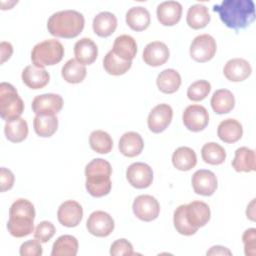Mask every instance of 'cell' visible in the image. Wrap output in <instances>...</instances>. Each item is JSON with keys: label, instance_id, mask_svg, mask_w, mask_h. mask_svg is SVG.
<instances>
[{"label": "cell", "instance_id": "cell-1", "mask_svg": "<svg viewBox=\"0 0 256 256\" xmlns=\"http://www.w3.org/2000/svg\"><path fill=\"white\" fill-rule=\"evenodd\" d=\"M221 21L230 29L238 31L249 26L255 19V5L252 0H223L213 6Z\"/></svg>", "mask_w": 256, "mask_h": 256}, {"label": "cell", "instance_id": "cell-2", "mask_svg": "<svg viewBox=\"0 0 256 256\" xmlns=\"http://www.w3.org/2000/svg\"><path fill=\"white\" fill-rule=\"evenodd\" d=\"M34 219L35 208L32 202L19 198L12 203L9 209L8 232L16 238L28 236L34 231Z\"/></svg>", "mask_w": 256, "mask_h": 256}, {"label": "cell", "instance_id": "cell-3", "mask_svg": "<svg viewBox=\"0 0 256 256\" xmlns=\"http://www.w3.org/2000/svg\"><path fill=\"white\" fill-rule=\"evenodd\" d=\"M111 174L112 167L107 160L102 158L91 160L85 167V186L88 193L97 198L107 195L112 187Z\"/></svg>", "mask_w": 256, "mask_h": 256}, {"label": "cell", "instance_id": "cell-4", "mask_svg": "<svg viewBox=\"0 0 256 256\" xmlns=\"http://www.w3.org/2000/svg\"><path fill=\"white\" fill-rule=\"evenodd\" d=\"M85 24L82 13L68 9L53 13L47 21L49 33L59 38H74L78 36Z\"/></svg>", "mask_w": 256, "mask_h": 256}, {"label": "cell", "instance_id": "cell-5", "mask_svg": "<svg viewBox=\"0 0 256 256\" xmlns=\"http://www.w3.org/2000/svg\"><path fill=\"white\" fill-rule=\"evenodd\" d=\"M64 56V47L56 39H47L37 43L31 51L33 65L44 68L59 63Z\"/></svg>", "mask_w": 256, "mask_h": 256}, {"label": "cell", "instance_id": "cell-6", "mask_svg": "<svg viewBox=\"0 0 256 256\" xmlns=\"http://www.w3.org/2000/svg\"><path fill=\"white\" fill-rule=\"evenodd\" d=\"M24 111V102L16 88L7 82L0 84V115L6 122L20 118Z\"/></svg>", "mask_w": 256, "mask_h": 256}, {"label": "cell", "instance_id": "cell-7", "mask_svg": "<svg viewBox=\"0 0 256 256\" xmlns=\"http://www.w3.org/2000/svg\"><path fill=\"white\" fill-rule=\"evenodd\" d=\"M217 50L215 39L210 34L196 36L190 45V56L196 62H207L211 60Z\"/></svg>", "mask_w": 256, "mask_h": 256}, {"label": "cell", "instance_id": "cell-8", "mask_svg": "<svg viewBox=\"0 0 256 256\" xmlns=\"http://www.w3.org/2000/svg\"><path fill=\"white\" fill-rule=\"evenodd\" d=\"M114 220L105 211L97 210L90 214L86 222L88 232L96 237H107L114 230Z\"/></svg>", "mask_w": 256, "mask_h": 256}, {"label": "cell", "instance_id": "cell-9", "mask_svg": "<svg viewBox=\"0 0 256 256\" xmlns=\"http://www.w3.org/2000/svg\"><path fill=\"white\" fill-rule=\"evenodd\" d=\"M135 216L145 222L155 220L160 213V204L157 199L151 195H139L135 198L132 205Z\"/></svg>", "mask_w": 256, "mask_h": 256}, {"label": "cell", "instance_id": "cell-10", "mask_svg": "<svg viewBox=\"0 0 256 256\" xmlns=\"http://www.w3.org/2000/svg\"><path fill=\"white\" fill-rule=\"evenodd\" d=\"M182 120L185 127L193 132H199L206 128L209 123V114L202 105H189L185 108Z\"/></svg>", "mask_w": 256, "mask_h": 256}, {"label": "cell", "instance_id": "cell-11", "mask_svg": "<svg viewBox=\"0 0 256 256\" xmlns=\"http://www.w3.org/2000/svg\"><path fill=\"white\" fill-rule=\"evenodd\" d=\"M128 182L137 189L149 187L153 181L152 168L143 162H135L128 166L126 170Z\"/></svg>", "mask_w": 256, "mask_h": 256}, {"label": "cell", "instance_id": "cell-12", "mask_svg": "<svg viewBox=\"0 0 256 256\" xmlns=\"http://www.w3.org/2000/svg\"><path fill=\"white\" fill-rule=\"evenodd\" d=\"M173 110L170 105L161 103L156 105L149 113L147 124L150 131L153 133L163 132L171 123Z\"/></svg>", "mask_w": 256, "mask_h": 256}, {"label": "cell", "instance_id": "cell-13", "mask_svg": "<svg viewBox=\"0 0 256 256\" xmlns=\"http://www.w3.org/2000/svg\"><path fill=\"white\" fill-rule=\"evenodd\" d=\"M31 107L36 115L57 114L63 107V98L55 93L37 95L34 97Z\"/></svg>", "mask_w": 256, "mask_h": 256}, {"label": "cell", "instance_id": "cell-14", "mask_svg": "<svg viewBox=\"0 0 256 256\" xmlns=\"http://www.w3.org/2000/svg\"><path fill=\"white\" fill-rule=\"evenodd\" d=\"M57 218L65 227H76L83 218V208L77 201L67 200L59 206Z\"/></svg>", "mask_w": 256, "mask_h": 256}, {"label": "cell", "instance_id": "cell-15", "mask_svg": "<svg viewBox=\"0 0 256 256\" xmlns=\"http://www.w3.org/2000/svg\"><path fill=\"white\" fill-rule=\"evenodd\" d=\"M191 183L194 192L203 196H211L217 189L216 175L206 169L197 170L192 175Z\"/></svg>", "mask_w": 256, "mask_h": 256}, {"label": "cell", "instance_id": "cell-16", "mask_svg": "<svg viewBox=\"0 0 256 256\" xmlns=\"http://www.w3.org/2000/svg\"><path fill=\"white\" fill-rule=\"evenodd\" d=\"M169 55V49L164 42L153 41L145 46L142 57L147 65L157 67L163 65L168 60Z\"/></svg>", "mask_w": 256, "mask_h": 256}, {"label": "cell", "instance_id": "cell-17", "mask_svg": "<svg viewBox=\"0 0 256 256\" xmlns=\"http://www.w3.org/2000/svg\"><path fill=\"white\" fill-rule=\"evenodd\" d=\"M185 211L188 222L196 229L205 226L210 220V208L203 201H192L186 204Z\"/></svg>", "mask_w": 256, "mask_h": 256}, {"label": "cell", "instance_id": "cell-18", "mask_svg": "<svg viewBox=\"0 0 256 256\" xmlns=\"http://www.w3.org/2000/svg\"><path fill=\"white\" fill-rule=\"evenodd\" d=\"M250 63L243 58H233L226 62L223 68L224 76L232 82H240L251 75Z\"/></svg>", "mask_w": 256, "mask_h": 256}, {"label": "cell", "instance_id": "cell-19", "mask_svg": "<svg viewBox=\"0 0 256 256\" xmlns=\"http://www.w3.org/2000/svg\"><path fill=\"white\" fill-rule=\"evenodd\" d=\"M158 21L164 26H173L177 24L182 15V5L178 1L161 2L156 9Z\"/></svg>", "mask_w": 256, "mask_h": 256}, {"label": "cell", "instance_id": "cell-20", "mask_svg": "<svg viewBox=\"0 0 256 256\" xmlns=\"http://www.w3.org/2000/svg\"><path fill=\"white\" fill-rule=\"evenodd\" d=\"M22 81L30 89H41L45 87L50 79L49 73L41 67L28 65L22 71Z\"/></svg>", "mask_w": 256, "mask_h": 256}, {"label": "cell", "instance_id": "cell-21", "mask_svg": "<svg viewBox=\"0 0 256 256\" xmlns=\"http://www.w3.org/2000/svg\"><path fill=\"white\" fill-rule=\"evenodd\" d=\"M74 55L75 59L81 64L90 65L98 56V47L92 39L84 37L75 43Z\"/></svg>", "mask_w": 256, "mask_h": 256}, {"label": "cell", "instance_id": "cell-22", "mask_svg": "<svg viewBox=\"0 0 256 256\" xmlns=\"http://www.w3.org/2000/svg\"><path fill=\"white\" fill-rule=\"evenodd\" d=\"M118 148L124 156L135 157L142 152L144 148V141L139 133L129 131L121 136Z\"/></svg>", "mask_w": 256, "mask_h": 256}, {"label": "cell", "instance_id": "cell-23", "mask_svg": "<svg viewBox=\"0 0 256 256\" xmlns=\"http://www.w3.org/2000/svg\"><path fill=\"white\" fill-rule=\"evenodd\" d=\"M243 128L236 119L228 118L221 121L217 128V135L225 143H235L241 139Z\"/></svg>", "mask_w": 256, "mask_h": 256}, {"label": "cell", "instance_id": "cell-24", "mask_svg": "<svg viewBox=\"0 0 256 256\" xmlns=\"http://www.w3.org/2000/svg\"><path fill=\"white\" fill-rule=\"evenodd\" d=\"M111 50L119 58L126 61H132L137 53V44L132 36L123 34L115 38Z\"/></svg>", "mask_w": 256, "mask_h": 256}, {"label": "cell", "instance_id": "cell-25", "mask_svg": "<svg viewBox=\"0 0 256 256\" xmlns=\"http://www.w3.org/2000/svg\"><path fill=\"white\" fill-rule=\"evenodd\" d=\"M92 27L98 36L108 37L116 30L117 18L109 11L100 12L93 18Z\"/></svg>", "mask_w": 256, "mask_h": 256}, {"label": "cell", "instance_id": "cell-26", "mask_svg": "<svg viewBox=\"0 0 256 256\" xmlns=\"http://www.w3.org/2000/svg\"><path fill=\"white\" fill-rule=\"evenodd\" d=\"M150 13L143 6H134L126 12V23L134 31H143L150 25Z\"/></svg>", "mask_w": 256, "mask_h": 256}, {"label": "cell", "instance_id": "cell-27", "mask_svg": "<svg viewBox=\"0 0 256 256\" xmlns=\"http://www.w3.org/2000/svg\"><path fill=\"white\" fill-rule=\"evenodd\" d=\"M232 167L237 172H251L256 170L255 151L248 147H240L235 151Z\"/></svg>", "mask_w": 256, "mask_h": 256}, {"label": "cell", "instance_id": "cell-28", "mask_svg": "<svg viewBox=\"0 0 256 256\" xmlns=\"http://www.w3.org/2000/svg\"><path fill=\"white\" fill-rule=\"evenodd\" d=\"M211 107L217 114L229 113L235 106V97L228 89H218L211 97Z\"/></svg>", "mask_w": 256, "mask_h": 256}, {"label": "cell", "instance_id": "cell-29", "mask_svg": "<svg viewBox=\"0 0 256 256\" xmlns=\"http://www.w3.org/2000/svg\"><path fill=\"white\" fill-rule=\"evenodd\" d=\"M156 84L161 92L172 94L179 89L181 85V76L175 69H165L158 74Z\"/></svg>", "mask_w": 256, "mask_h": 256}, {"label": "cell", "instance_id": "cell-30", "mask_svg": "<svg viewBox=\"0 0 256 256\" xmlns=\"http://www.w3.org/2000/svg\"><path fill=\"white\" fill-rule=\"evenodd\" d=\"M173 166L181 171H189L195 167L197 163V156L195 151L186 146L177 148L172 155Z\"/></svg>", "mask_w": 256, "mask_h": 256}, {"label": "cell", "instance_id": "cell-31", "mask_svg": "<svg viewBox=\"0 0 256 256\" xmlns=\"http://www.w3.org/2000/svg\"><path fill=\"white\" fill-rule=\"evenodd\" d=\"M36 134L40 137H51L58 128L56 114H37L33 120Z\"/></svg>", "mask_w": 256, "mask_h": 256}, {"label": "cell", "instance_id": "cell-32", "mask_svg": "<svg viewBox=\"0 0 256 256\" xmlns=\"http://www.w3.org/2000/svg\"><path fill=\"white\" fill-rule=\"evenodd\" d=\"M186 21L192 29H202L210 22V14L208 8L203 4L197 3L189 7L187 11Z\"/></svg>", "mask_w": 256, "mask_h": 256}, {"label": "cell", "instance_id": "cell-33", "mask_svg": "<svg viewBox=\"0 0 256 256\" xmlns=\"http://www.w3.org/2000/svg\"><path fill=\"white\" fill-rule=\"evenodd\" d=\"M87 74L85 65L78 62L76 59H69L61 69V75L63 79L72 84L82 82Z\"/></svg>", "mask_w": 256, "mask_h": 256}, {"label": "cell", "instance_id": "cell-34", "mask_svg": "<svg viewBox=\"0 0 256 256\" xmlns=\"http://www.w3.org/2000/svg\"><path fill=\"white\" fill-rule=\"evenodd\" d=\"M78 252V240L72 235H61L53 243L52 256H75Z\"/></svg>", "mask_w": 256, "mask_h": 256}, {"label": "cell", "instance_id": "cell-35", "mask_svg": "<svg viewBox=\"0 0 256 256\" xmlns=\"http://www.w3.org/2000/svg\"><path fill=\"white\" fill-rule=\"evenodd\" d=\"M4 133L9 141L13 143L22 142L28 135V124L26 120L21 117L13 121L6 122L4 126Z\"/></svg>", "mask_w": 256, "mask_h": 256}, {"label": "cell", "instance_id": "cell-36", "mask_svg": "<svg viewBox=\"0 0 256 256\" xmlns=\"http://www.w3.org/2000/svg\"><path fill=\"white\" fill-rule=\"evenodd\" d=\"M103 66L108 74L119 76L125 74L131 68L132 61L123 60L110 50L103 59Z\"/></svg>", "mask_w": 256, "mask_h": 256}, {"label": "cell", "instance_id": "cell-37", "mask_svg": "<svg viewBox=\"0 0 256 256\" xmlns=\"http://www.w3.org/2000/svg\"><path fill=\"white\" fill-rule=\"evenodd\" d=\"M201 156L205 163L211 165L222 164L226 159L225 149L215 142H208L201 149Z\"/></svg>", "mask_w": 256, "mask_h": 256}, {"label": "cell", "instance_id": "cell-38", "mask_svg": "<svg viewBox=\"0 0 256 256\" xmlns=\"http://www.w3.org/2000/svg\"><path fill=\"white\" fill-rule=\"evenodd\" d=\"M90 147L97 153L107 154L113 148L111 136L103 130H94L89 136Z\"/></svg>", "mask_w": 256, "mask_h": 256}, {"label": "cell", "instance_id": "cell-39", "mask_svg": "<svg viewBox=\"0 0 256 256\" xmlns=\"http://www.w3.org/2000/svg\"><path fill=\"white\" fill-rule=\"evenodd\" d=\"M186 204H182L178 206L173 215V224L176 231L185 236H191L197 232L198 229L194 228L189 222L186 217Z\"/></svg>", "mask_w": 256, "mask_h": 256}, {"label": "cell", "instance_id": "cell-40", "mask_svg": "<svg viewBox=\"0 0 256 256\" xmlns=\"http://www.w3.org/2000/svg\"><path fill=\"white\" fill-rule=\"evenodd\" d=\"M211 90V84L207 80H197L187 89V96L192 101H201L205 99Z\"/></svg>", "mask_w": 256, "mask_h": 256}, {"label": "cell", "instance_id": "cell-41", "mask_svg": "<svg viewBox=\"0 0 256 256\" xmlns=\"http://www.w3.org/2000/svg\"><path fill=\"white\" fill-rule=\"evenodd\" d=\"M56 228L50 221H41L34 230V238L41 243L48 242L55 234Z\"/></svg>", "mask_w": 256, "mask_h": 256}, {"label": "cell", "instance_id": "cell-42", "mask_svg": "<svg viewBox=\"0 0 256 256\" xmlns=\"http://www.w3.org/2000/svg\"><path fill=\"white\" fill-rule=\"evenodd\" d=\"M134 254L135 253L133 252L132 244L124 238L115 240L110 247V255L112 256H122V255L130 256Z\"/></svg>", "mask_w": 256, "mask_h": 256}, {"label": "cell", "instance_id": "cell-43", "mask_svg": "<svg viewBox=\"0 0 256 256\" xmlns=\"http://www.w3.org/2000/svg\"><path fill=\"white\" fill-rule=\"evenodd\" d=\"M244 252L246 256H255L256 254V229L249 228L242 235Z\"/></svg>", "mask_w": 256, "mask_h": 256}, {"label": "cell", "instance_id": "cell-44", "mask_svg": "<svg viewBox=\"0 0 256 256\" xmlns=\"http://www.w3.org/2000/svg\"><path fill=\"white\" fill-rule=\"evenodd\" d=\"M19 253L21 256H40L43 253L41 242L37 239H31L20 246Z\"/></svg>", "mask_w": 256, "mask_h": 256}, {"label": "cell", "instance_id": "cell-45", "mask_svg": "<svg viewBox=\"0 0 256 256\" xmlns=\"http://www.w3.org/2000/svg\"><path fill=\"white\" fill-rule=\"evenodd\" d=\"M14 174L11 170L1 167L0 168V183H1V192L10 190L14 184Z\"/></svg>", "mask_w": 256, "mask_h": 256}, {"label": "cell", "instance_id": "cell-46", "mask_svg": "<svg viewBox=\"0 0 256 256\" xmlns=\"http://www.w3.org/2000/svg\"><path fill=\"white\" fill-rule=\"evenodd\" d=\"M0 51H1V64L7 61L13 54V46L11 43L2 41L0 43Z\"/></svg>", "mask_w": 256, "mask_h": 256}, {"label": "cell", "instance_id": "cell-47", "mask_svg": "<svg viewBox=\"0 0 256 256\" xmlns=\"http://www.w3.org/2000/svg\"><path fill=\"white\" fill-rule=\"evenodd\" d=\"M207 255H232V252L226 247L216 245V246H212L207 251Z\"/></svg>", "mask_w": 256, "mask_h": 256}, {"label": "cell", "instance_id": "cell-48", "mask_svg": "<svg viewBox=\"0 0 256 256\" xmlns=\"http://www.w3.org/2000/svg\"><path fill=\"white\" fill-rule=\"evenodd\" d=\"M254 204H255V199H253L250 204L247 206V210H246V215H247V218H249L250 220L254 221L255 220V209H254Z\"/></svg>", "mask_w": 256, "mask_h": 256}]
</instances>
